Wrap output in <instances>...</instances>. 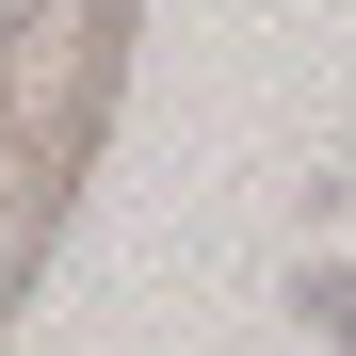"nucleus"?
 <instances>
[{
  "label": "nucleus",
  "instance_id": "f257e3e1",
  "mask_svg": "<svg viewBox=\"0 0 356 356\" xmlns=\"http://www.w3.org/2000/svg\"><path fill=\"white\" fill-rule=\"evenodd\" d=\"M308 308H324V324H340V340H356V275H324V291H308Z\"/></svg>",
  "mask_w": 356,
  "mask_h": 356
},
{
  "label": "nucleus",
  "instance_id": "f03ea898",
  "mask_svg": "<svg viewBox=\"0 0 356 356\" xmlns=\"http://www.w3.org/2000/svg\"><path fill=\"white\" fill-rule=\"evenodd\" d=\"M17 17H33V0H0V33H17Z\"/></svg>",
  "mask_w": 356,
  "mask_h": 356
}]
</instances>
